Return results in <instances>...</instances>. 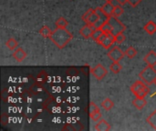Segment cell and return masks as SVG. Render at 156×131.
I'll use <instances>...</instances> for the list:
<instances>
[{
  "mask_svg": "<svg viewBox=\"0 0 156 131\" xmlns=\"http://www.w3.org/2000/svg\"><path fill=\"white\" fill-rule=\"evenodd\" d=\"M72 34L67 30V28H58L57 27L52 31V34L49 39L56 45L58 48H64L72 39Z\"/></svg>",
  "mask_w": 156,
  "mask_h": 131,
  "instance_id": "cell-1",
  "label": "cell"
},
{
  "mask_svg": "<svg viewBox=\"0 0 156 131\" xmlns=\"http://www.w3.org/2000/svg\"><path fill=\"white\" fill-rule=\"evenodd\" d=\"M130 89L136 98H146V96H148L151 91V88L148 87V85L141 80L135 81L131 86Z\"/></svg>",
  "mask_w": 156,
  "mask_h": 131,
  "instance_id": "cell-2",
  "label": "cell"
},
{
  "mask_svg": "<svg viewBox=\"0 0 156 131\" xmlns=\"http://www.w3.org/2000/svg\"><path fill=\"white\" fill-rule=\"evenodd\" d=\"M139 76L141 79L148 86H151L156 82V69H154V67H151V66L145 67L140 72Z\"/></svg>",
  "mask_w": 156,
  "mask_h": 131,
  "instance_id": "cell-3",
  "label": "cell"
},
{
  "mask_svg": "<svg viewBox=\"0 0 156 131\" xmlns=\"http://www.w3.org/2000/svg\"><path fill=\"white\" fill-rule=\"evenodd\" d=\"M108 22L110 23V25L112 26V34H113L114 36L122 34L126 30V26L123 23H122L118 19V17L112 16H110Z\"/></svg>",
  "mask_w": 156,
  "mask_h": 131,
  "instance_id": "cell-4",
  "label": "cell"
},
{
  "mask_svg": "<svg viewBox=\"0 0 156 131\" xmlns=\"http://www.w3.org/2000/svg\"><path fill=\"white\" fill-rule=\"evenodd\" d=\"M82 20L86 23L89 24L92 26H94V25L98 22L99 20V15L97 14V12L95 11V9L90 8L89 9L87 12H85L82 16Z\"/></svg>",
  "mask_w": 156,
  "mask_h": 131,
  "instance_id": "cell-5",
  "label": "cell"
},
{
  "mask_svg": "<svg viewBox=\"0 0 156 131\" xmlns=\"http://www.w3.org/2000/svg\"><path fill=\"white\" fill-rule=\"evenodd\" d=\"M90 73L92 74V76L96 79L101 80V79H103L107 76L108 71L105 68V67H103L101 64H98L95 67H93L90 68Z\"/></svg>",
  "mask_w": 156,
  "mask_h": 131,
  "instance_id": "cell-6",
  "label": "cell"
},
{
  "mask_svg": "<svg viewBox=\"0 0 156 131\" xmlns=\"http://www.w3.org/2000/svg\"><path fill=\"white\" fill-rule=\"evenodd\" d=\"M107 56L110 57L111 60L113 62H120L125 56V53L119 47H112L107 54Z\"/></svg>",
  "mask_w": 156,
  "mask_h": 131,
  "instance_id": "cell-7",
  "label": "cell"
},
{
  "mask_svg": "<svg viewBox=\"0 0 156 131\" xmlns=\"http://www.w3.org/2000/svg\"><path fill=\"white\" fill-rule=\"evenodd\" d=\"M94 26L89 25V24H86L85 26H83L80 29V36H82L84 38H90L91 37V35L94 31Z\"/></svg>",
  "mask_w": 156,
  "mask_h": 131,
  "instance_id": "cell-8",
  "label": "cell"
},
{
  "mask_svg": "<svg viewBox=\"0 0 156 131\" xmlns=\"http://www.w3.org/2000/svg\"><path fill=\"white\" fill-rule=\"evenodd\" d=\"M144 61L147 64V66L155 67L156 66V52L150 51L146 56L144 57Z\"/></svg>",
  "mask_w": 156,
  "mask_h": 131,
  "instance_id": "cell-9",
  "label": "cell"
},
{
  "mask_svg": "<svg viewBox=\"0 0 156 131\" xmlns=\"http://www.w3.org/2000/svg\"><path fill=\"white\" fill-rule=\"evenodd\" d=\"M27 57V53L25 52V50L21 47H18L15 50V52L13 53V57L15 58L16 61L17 62H22Z\"/></svg>",
  "mask_w": 156,
  "mask_h": 131,
  "instance_id": "cell-10",
  "label": "cell"
},
{
  "mask_svg": "<svg viewBox=\"0 0 156 131\" xmlns=\"http://www.w3.org/2000/svg\"><path fill=\"white\" fill-rule=\"evenodd\" d=\"M115 42V36L112 33H109L106 39L103 41V43L101 44V46L105 48V49H109Z\"/></svg>",
  "mask_w": 156,
  "mask_h": 131,
  "instance_id": "cell-11",
  "label": "cell"
},
{
  "mask_svg": "<svg viewBox=\"0 0 156 131\" xmlns=\"http://www.w3.org/2000/svg\"><path fill=\"white\" fill-rule=\"evenodd\" d=\"M146 104H147V101H146L145 98H136L135 97V98L133 100V105L139 110H142L146 106Z\"/></svg>",
  "mask_w": 156,
  "mask_h": 131,
  "instance_id": "cell-12",
  "label": "cell"
},
{
  "mask_svg": "<svg viewBox=\"0 0 156 131\" xmlns=\"http://www.w3.org/2000/svg\"><path fill=\"white\" fill-rule=\"evenodd\" d=\"M95 129L98 131H109L111 129V125L105 119H101L95 126Z\"/></svg>",
  "mask_w": 156,
  "mask_h": 131,
  "instance_id": "cell-13",
  "label": "cell"
},
{
  "mask_svg": "<svg viewBox=\"0 0 156 131\" xmlns=\"http://www.w3.org/2000/svg\"><path fill=\"white\" fill-rule=\"evenodd\" d=\"M114 5L112 4V2L109 0V1H107L103 5H102V10H103V12L107 15V16H112V13H113V10H114Z\"/></svg>",
  "mask_w": 156,
  "mask_h": 131,
  "instance_id": "cell-14",
  "label": "cell"
},
{
  "mask_svg": "<svg viewBox=\"0 0 156 131\" xmlns=\"http://www.w3.org/2000/svg\"><path fill=\"white\" fill-rule=\"evenodd\" d=\"M144 29L149 35H154V33H156V24L154 21H149V22L146 23V25L144 26Z\"/></svg>",
  "mask_w": 156,
  "mask_h": 131,
  "instance_id": "cell-15",
  "label": "cell"
},
{
  "mask_svg": "<svg viewBox=\"0 0 156 131\" xmlns=\"http://www.w3.org/2000/svg\"><path fill=\"white\" fill-rule=\"evenodd\" d=\"M101 106L105 110L109 111V110H111V109L113 108L114 103H113V101H112V99H110L109 98H105V99L101 103Z\"/></svg>",
  "mask_w": 156,
  "mask_h": 131,
  "instance_id": "cell-16",
  "label": "cell"
},
{
  "mask_svg": "<svg viewBox=\"0 0 156 131\" xmlns=\"http://www.w3.org/2000/svg\"><path fill=\"white\" fill-rule=\"evenodd\" d=\"M146 121H147V123L154 129H155L156 130V109L147 118V119H146Z\"/></svg>",
  "mask_w": 156,
  "mask_h": 131,
  "instance_id": "cell-17",
  "label": "cell"
},
{
  "mask_svg": "<svg viewBox=\"0 0 156 131\" xmlns=\"http://www.w3.org/2000/svg\"><path fill=\"white\" fill-rule=\"evenodd\" d=\"M5 46L7 47L8 49H10V50H15L16 48H17L18 43H17V41H16L15 38L10 37V38L5 42Z\"/></svg>",
  "mask_w": 156,
  "mask_h": 131,
  "instance_id": "cell-18",
  "label": "cell"
},
{
  "mask_svg": "<svg viewBox=\"0 0 156 131\" xmlns=\"http://www.w3.org/2000/svg\"><path fill=\"white\" fill-rule=\"evenodd\" d=\"M39 34L46 38H49L52 34V31L50 30V28L48 26H43L39 30Z\"/></svg>",
  "mask_w": 156,
  "mask_h": 131,
  "instance_id": "cell-19",
  "label": "cell"
},
{
  "mask_svg": "<svg viewBox=\"0 0 156 131\" xmlns=\"http://www.w3.org/2000/svg\"><path fill=\"white\" fill-rule=\"evenodd\" d=\"M56 26L58 28H67V26H69V22L64 18V17H59L56 20Z\"/></svg>",
  "mask_w": 156,
  "mask_h": 131,
  "instance_id": "cell-20",
  "label": "cell"
},
{
  "mask_svg": "<svg viewBox=\"0 0 156 131\" xmlns=\"http://www.w3.org/2000/svg\"><path fill=\"white\" fill-rule=\"evenodd\" d=\"M110 69L112 72H113L114 74H119L121 72V70L122 69V65L119 63V62H113L111 67H110Z\"/></svg>",
  "mask_w": 156,
  "mask_h": 131,
  "instance_id": "cell-21",
  "label": "cell"
},
{
  "mask_svg": "<svg viewBox=\"0 0 156 131\" xmlns=\"http://www.w3.org/2000/svg\"><path fill=\"white\" fill-rule=\"evenodd\" d=\"M124 53H125V56H127L129 58H133V57L137 55V51H136V49H135L134 47H128Z\"/></svg>",
  "mask_w": 156,
  "mask_h": 131,
  "instance_id": "cell-22",
  "label": "cell"
},
{
  "mask_svg": "<svg viewBox=\"0 0 156 131\" xmlns=\"http://www.w3.org/2000/svg\"><path fill=\"white\" fill-rule=\"evenodd\" d=\"M103 34V30L101 29V28H95L94 29V31H93V33H92V35H91V37L90 38H92L95 42L98 40V38L101 36Z\"/></svg>",
  "mask_w": 156,
  "mask_h": 131,
  "instance_id": "cell-23",
  "label": "cell"
},
{
  "mask_svg": "<svg viewBox=\"0 0 156 131\" xmlns=\"http://www.w3.org/2000/svg\"><path fill=\"white\" fill-rule=\"evenodd\" d=\"M99 111H100V109L98 108V106L94 102L91 101L90 103V108H89V114H90V116H91V115H93V114H95V113H97Z\"/></svg>",
  "mask_w": 156,
  "mask_h": 131,
  "instance_id": "cell-24",
  "label": "cell"
},
{
  "mask_svg": "<svg viewBox=\"0 0 156 131\" xmlns=\"http://www.w3.org/2000/svg\"><path fill=\"white\" fill-rule=\"evenodd\" d=\"M122 14H123V8H122V5H118V6H115V7H114L113 13H112V16H113L119 17V16H121Z\"/></svg>",
  "mask_w": 156,
  "mask_h": 131,
  "instance_id": "cell-25",
  "label": "cell"
},
{
  "mask_svg": "<svg viewBox=\"0 0 156 131\" xmlns=\"http://www.w3.org/2000/svg\"><path fill=\"white\" fill-rule=\"evenodd\" d=\"M125 39H126V36L123 35V33H122V34H119V35L115 36V42H116V43H118V44H122Z\"/></svg>",
  "mask_w": 156,
  "mask_h": 131,
  "instance_id": "cell-26",
  "label": "cell"
},
{
  "mask_svg": "<svg viewBox=\"0 0 156 131\" xmlns=\"http://www.w3.org/2000/svg\"><path fill=\"white\" fill-rule=\"evenodd\" d=\"M90 119H91V120L92 121H94V122H97V121H100L101 119V111H99V112H97V113H95V114H93V115H91V116H90Z\"/></svg>",
  "mask_w": 156,
  "mask_h": 131,
  "instance_id": "cell-27",
  "label": "cell"
},
{
  "mask_svg": "<svg viewBox=\"0 0 156 131\" xmlns=\"http://www.w3.org/2000/svg\"><path fill=\"white\" fill-rule=\"evenodd\" d=\"M101 29H102L103 32H105V33H112V26H111V25H110L109 22L105 23V24L101 26Z\"/></svg>",
  "mask_w": 156,
  "mask_h": 131,
  "instance_id": "cell-28",
  "label": "cell"
},
{
  "mask_svg": "<svg viewBox=\"0 0 156 131\" xmlns=\"http://www.w3.org/2000/svg\"><path fill=\"white\" fill-rule=\"evenodd\" d=\"M108 34H109V33H105V32H103V34H102V35H101V36H100V37L98 38V40H97L96 42H97L98 44L101 45V44L103 43V41H104V40L106 39V37H107Z\"/></svg>",
  "mask_w": 156,
  "mask_h": 131,
  "instance_id": "cell-29",
  "label": "cell"
},
{
  "mask_svg": "<svg viewBox=\"0 0 156 131\" xmlns=\"http://www.w3.org/2000/svg\"><path fill=\"white\" fill-rule=\"evenodd\" d=\"M142 1H143V0H127L128 4H129L130 5H132L133 7H136Z\"/></svg>",
  "mask_w": 156,
  "mask_h": 131,
  "instance_id": "cell-30",
  "label": "cell"
},
{
  "mask_svg": "<svg viewBox=\"0 0 156 131\" xmlns=\"http://www.w3.org/2000/svg\"><path fill=\"white\" fill-rule=\"evenodd\" d=\"M118 2L120 3L121 5H126V4L128 3L127 0H118Z\"/></svg>",
  "mask_w": 156,
  "mask_h": 131,
  "instance_id": "cell-31",
  "label": "cell"
},
{
  "mask_svg": "<svg viewBox=\"0 0 156 131\" xmlns=\"http://www.w3.org/2000/svg\"><path fill=\"white\" fill-rule=\"evenodd\" d=\"M107 1H109V0H107Z\"/></svg>",
  "mask_w": 156,
  "mask_h": 131,
  "instance_id": "cell-32",
  "label": "cell"
},
{
  "mask_svg": "<svg viewBox=\"0 0 156 131\" xmlns=\"http://www.w3.org/2000/svg\"><path fill=\"white\" fill-rule=\"evenodd\" d=\"M155 85H156V82H155Z\"/></svg>",
  "mask_w": 156,
  "mask_h": 131,
  "instance_id": "cell-33",
  "label": "cell"
}]
</instances>
